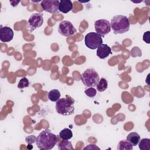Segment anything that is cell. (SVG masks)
Returning <instances> with one entry per match:
<instances>
[{
	"label": "cell",
	"instance_id": "cell-1",
	"mask_svg": "<svg viewBox=\"0 0 150 150\" xmlns=\"http://www.w3.org/2000/svg\"><path fill=\"white\" fill-rule=\"evenodd\" d=\"M58 141V137L52 133L49 129L42 131L36 137V145L41 149L49 150L53 149Z\"/></svg>",
	"mask_w": 150,
	"mask_h": 150
},
{
	"label": "cell",
	"instance_id": "cell-2",
	"mask_svg": "<svg viewBox=\"0 0 150 150\" xmlns=\"http://www.w3.org/2000/svg\"><path fill=\"white\" fill-rule=\"evenodd\" d=\"M74 100L69 96H66V98H62L56 103L55 109L56 112L62 115H70L74 114Z\"/></svg>",
	"mask_w": 150,
	"mask_h": 150
},
{
	"label": "cell",
	"instance_id": "cell-3",
	"mask_svg": "<svg viewBox=\"0 0 150 150\" xmlns=\"http://www.w3.org/2000/svg\"><path fill=\"white\" fill-rule=\"evenodd\" d=\"M110 25L114 34H122L129 30L130 23L126 16L117 15L111 19Z\"/></svg>",
	"mask_w": 150,
	"mask_h": 150
},
{
	"label": "cell",
	"instance_id": "cell-4",
	"mask_svg": "<svg viewBox=\"0 0 150 150\" xmlns=\"http://www.w3.org/2000/svg\"><path fill=\"white\" fill-rule=\"evenodd\" d=\"M81 80L86 87H94L98 83L100 77L94 69H87L81 75Z\"/></svg>",
	"mask_w": 150,
	"mask_h": 150
},
{
	"label": "cell",
	"instance_id": "cell-5",
	"mask_svg": "<svg viewBox=\"0 0 150 150\" xmlns=\"http://www.w3.org/2000/svg\"><path fill=\"white\" fill-rule=\"evenodd\" d=\"M84 43L88 48L96 49L103 44L102 37L97 33L90 32L85 36Z\"/></svg>",
	"mask_w": 150,
	"mask_h": 150
},
{
	"label": "cell",
	"instance_id": "cell-6",
	"mask_svg": "<svg viewBox=\"0 0 150 150\" xmlns=\"http://www.w3.org/2000/svg\"><path fill=\"white\" fill-rule=\"evenodd\" d=\"M43 23V15L40 13L32 14L27 22V28L30 32H33L36 28L40 27Z\"/></svg>",
	"mask_w": 150,
	"mask_h": 150
},
{
	"label": "cell",
	"instance_id": "cell-7",
	"mask_svg": "<svg viewBox=\"0 0 150 150\" xmlns=\"http://www.w3.org/2000/svg\"><path fill=\"white\" fill-rule=\"evenodd\" d=\"M58 32L62 36H70L75 35L77 30L71 22L68 21H63L59 25Z\"/></svg>",
	"mask_w": 150,
	"mask_h": 150
},
{
	"label": "cell",
	"instance_id": "cell-8",
	"mask_svg": "<svg viewBox=\"0 0 150 150\" xmlns=\"http://www.w3.org/2000/svg\"><path fill=\"white\" fill-rule=\"evenodd\" d=\"M94 27L96 33L104 37L111 31L110 23L106 19H98L95 22Z\"/></svg>",
	"mask_w": 150,
	"mask_h": 150
},
{
	"label": "cell",
	"instance_id": "cell-9",
	"mask_svg": "<svg viewBox=\"0 0 150 150\" xmlns=\"http://www.w3.org/2000/svg\"><path fill=\"white\" fill-rule=\"evenodd\" d=\"M60 1L57 0H43L41 5L43 10L50 13H58L59 11Z\"/></svg>",
	"mask_w": 150,
	"mask_h": 150
},
{
	"label": "cell",
	"instance_id": "cell-10",
	"mask_svg": "<svg viewBox=\"0 0 150 150\" xmlns=\"http://www.w3.org/2000/svg\"><path fill=\"white\" fill-rule=\"evenodd\" d=\"M13 38V31L8 26H2L0 28V40L2 42H9Z\"/></svg>",
	"mask_w": 150,
	"mask_h": 150
},
{
	"label": "cell",
	"instance_id": "cell-11",
	"mask_svg": "<svg viewBox=\"0 0 150 150\" xmlns=\"http://www.w3.org/2000/svg\"><path fill=\"white\" fill-rule=\"evenodd\" d=\"M111 53V49L107 44L101 45L97 50V56L101 59H105Z\"/></svg>",
	"mask_w": 150,
	"mask_h": 150
},
{
	"label": "cell",
	"instance_id": "cell-12",
	"mask_svg": "<svg viewBox=\"0 0 150 150\" xmlns=\"http://www.w3.org/2000/svg\"><path fill=\"white\" fill-rule=\"evenodd\" d=\"M73 9V3L70 0H61L59 4V11L67 13Z\"/></svg>",
	"mask_w": 150,
	"mask_h": 150
},
{
	"label": "cell",
	"instance_id": "cell-13",
	"mask_svg": "<svg viewBox=\"0 0 150 150\" xmlns=\"http://www.w3.org/2000/svg\"><path fill=\"white\" fill-rule=\"evenodd\" d=\"M127 139L132 144L133 146H136L138 145V142H139L141 138L139 135L135 132H132L129 133L127 137Z\"/></svg>",
	"mask_w": 150,
	"mask_h": 150
},
{
	"label": "cell",
	"instance_id": "cell-14",
	"mask_svg": "<svg viewBox=\"0 0 150 150\" xmlns=\"http://www.w3.org/2000/svg\"><path fill=\"white\" fill-rule=\"evenodd\" d=\"M117 149L118 150H132L133 145L127 139H123L119 142Z\"/></svg>",
	"mask_w": 150,
	"mask_h": 150
},
{
	"label": "cell",
	"instance_id": "cell-15",
	"mask_svg": "<svg viewBox=\"0 0 150 150\" xmlns=\"http://www.w3.org/2000/svg\"><path fill=\"white\" fill-rule=\"evenodd\" d=\"M47 97L51 101L56 102L57 100L60 99V93L57 89H53L48 93Z\"/></svg>",
	"mask_w": 150,
	"mask_h": 150
},
{
	"label": "cell",
	"instance_id": "cell-16",
	"mask_svg": "<svg viewBox=\"0 0 150 150\" xmlns=\"http://www.w3.org/2000/svg\"><path fill=\"white\" fill-rule=\"evenodd\" d=\"M58 149L59 150H73L74 148L71 144V142L68 140L63 139L58 145Z\"/></svg>",
	"mask_w": 150,
	"mask_h": 150
},
{
	"label": "cell",
	"instance_id": "cell-17",
	"mask_svg": "<svg viewBox=\"0 0 150 150\" xmlns=\"http://www.w3.org/2000/svg\"><path fill=\"white\" fill-rule=\"evenodd\" d=\"M59 137L62 139L69 140L71 139L73 137V133L71 129L69 128H64L59 132Z\"/></svg>",
	"mask_w": 150,
	"mask_h": 150
},
{
	"label": "cell",
	"instance_id": "cell-18",
	"mask_svg": "<svg viewBox=\"0 0 150 150\" xmlns=\"http://www.w3.org/2000/svg\"><path fill=\"white\" fill-rule=\"evenodd\" d=\"M138 146L141 150H150V139L143 138L138 142Z\"/></svg>",
	"mask_w": 150,
	"mask_h": 150
},
{
	"label": "cell",
	"instance_id": "cell-19",
	"mask_svg": "<svg viewBox=\"0 0 150 150\" xmlns=\"http://www.w3.org/2000/svg\"><path fill=\"white\" fill-rule=\"evenodd\" d=\"M108 87V82L104 78H101L100 79L98 83L96 86L97 90L100 92H103L105 91Z\"/></svg>",
	"mask_w": 150,
	"mask_h": 150
},
{
	"label": "cell",
	"instance_id": "cell-20",
	"mask_svg": "<svg viewBox=\"0 0 150 150\" xmlns=\"http://www.w3.org/2000/svg\"><path fill=\"white\" fill-rule=\"evenodd\" d=\"M29 85V81L28 80V79L26 77H23L19 80L18 84V87L20 89H22V88L28 87Z\"/></svg>",
	"mask_w": 150,
	"mask_h": 150
},
{
	"label": "cell",
	"instance_id": "cell-21",
	"mask_svg": "<svg viewBox=\"0 0 150 150\" xmlns=\"http://www.w3.org/2000/svg\"><path fill=\"white\" fill-rule=\"evenodd\" d=\"M84 92L88 97L91 98L94 97L97 94L96 89H95L94 87H88V88L85 90Z\"/></svg>",
	"mask_w": 150,
	"mask_h": 150
},
{
	"label": "cell",
	"instance_id": "cell-22",
	"mask_svg": "<svg viewBox=\"0 0 150 150\" xmlns=\"http://www.w3.org/2000/svg\"><path fill=\"white\" fill-rule=\"evenodd\" d=\"M25 140H26V142L28 144L32 145V144H33L36 142V137L35 135H30V136H28V137H26Z\"/></svg>",
	"mask_w": 150,
	"mask_h": 150
},
{
	"label": "cell",
	"instance_id": "cell-23",
	"mask_svg": "<svg viewBox=\"0 0 150 150\" xmlns=\"http://www.w3.org/2000/svg\"><path fill=\"white\" fill-rule=\"evenodd\" d=\"M150 32L146 31L143 35V40L146 43L149 44L150 43Z\"/></svg>",
	"mask_w": 150,
	"mask_h": 150
},
{
	"label": "cell",
	"instance_id": "cell-24",
	"mask_svg": "<svg viewBox=\"0 0 150 150\" xmlns=\"http://www.w3.org/2000/svg\"><path fill=\"white\" fill-rule=\"evenodd\" d=\"M83 149H100L96 145L90 144V145H87V146H86L85 148H84Z\"/></svg>",
	"mask_w": 150,
	"mask_h": 150
}]
</instances>
